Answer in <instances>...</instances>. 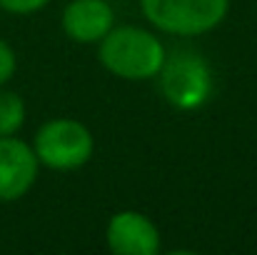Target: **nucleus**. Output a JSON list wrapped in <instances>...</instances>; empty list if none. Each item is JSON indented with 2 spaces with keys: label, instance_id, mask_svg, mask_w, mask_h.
<instances>
[{
  "label": "nucleus",
  "instance_id": "nucleus-1",
  "mask_svg": "<svg viewBox=\"0 0 257 255\" xmlns=\"http://www.w3.org/2000/svg\"><path fill=\"white\" fill-rule=\"evenodd\" d=\"M100 63L107 73L122 80H150L165 65V45L150 30L135 25L112 28L100 40Z\"/></svg>",
  "mask_w": 257,
  "mask_h": 255
},
{
  "label": "nucleus",
  "instance_id": "nucleus-2",
  "mask_svg": "<svg viewBox=\"0 0 257 255\" xmlns=\"http://www.w3.org/2000/svg\"><path fill=\"white\" fill-rule=\"evenodd\" d=\"M33 150L43 165L53 170H75L90 163L95 153L92 133L80 120L55 118L40 125Z\"/></svg>",
  "mask_w": 257,
  "mask_h": 255
},
{
  "label": "nucleus",
  "instance_id": "nucleus-3",
  "mask_svg": "<svg viewBox=\"0 0 257 255\" xmlns=\"http://www.w3.org/2000/svg\"><path fill=\"white\" fill-rule=\"evenodd\" d=\"M145 18L170 35H202L217 28L230 0H140Z\"/></svg>",
  "mask_w": 257,
  "mask_h": 255
},
{
  "label": "nucleus",
  "instance_id": "nucleus-4",
  "mask_svg": "<svg viewBox=\"0 0 257 255\" xmlns=\"http://www.w3.org/2000/svg\"><path fill=\"white\" fill-rule=\"evenodd\" d=\"M160 90L177 110H197L212 95V70L195 53H175L160 70Z\"/></svg>",
  "mask_w": 257,
  "mask_h": 255
},
{
  "label": "nucleus",
  "instance_id": "nucleus-5",
  "mask_svg": "<svg viewBox=\"0 0 257 255\" xmlns=\"http://www.w3.org/2000/svg\"><path fill=\"white\" fill-rule=\"evenodd\" d=\"M40 160L33 145L15 135L0 138V203H15L30 193L38 180Z\"/></svg>",
  "mask_w": 257,
  "mask_h": 255
},
{
  "label": "nucleus",
  "instance_id": "nucleus-6",
  "mask_svg": "<svg viewBox=\"0 0 257 255\" xmlns=\"http://www.w3.org/2000/svg\"><path fill=\"white\" fill-rule=\"evenodd\" d=\"M105 240L107 248L117 255H155L160 250L158 225L138 210L115 213L107 223Z\"/></svg>",
  "mask_w": 257,
  "mask_h": 255
},
{
  "label": "nucleus",
  "instance_id": "nucleus-7",
  "mask_svg": "<svg viewBox=\"0 0 257 255\" xmlns=\"http://www.w3.org/2000/svg\"><path fill=\"white\" fill-rule=\"evenodd\" d=\"M112 28L115 10L107 0H70L63 10V30L75 43H100Z\"/></svg>",
  "mask_w": 257,
  "mask_h": 255
},
{
  "label": "nucleus",
  "instance_id": "nucleus-8",
  "mask_svg": "<svg viewBox=\"0 0 257 255\" xmlns=\"http://www.w3.org/2000/svg\"><path fill=\"white\" fill-rule=\"evenodd\" d=\"M25 125V103L18 93L0 88V138L15 135Z\"/></svg>",
  "mask_w": 257,
  "mask_h": 255
},
{
  "label": "nucleus",
  "instance_id": "nucleus-9",
  "mask_svg": "<svg viewBox=\"0 0 257 255\" xmlns=\"http://www.w3.org/2000/svg\"><path fill=\"white\" fill-rule=\"evenodd\" d=\"M15 68H18V60H15V50L0 38V88L8 83L13 75H15Z\"/></svg>",
  "mask_w": 257,
  "mask_h": 255
},
{
  "label": "nucleus",
  "instance_id": "nucleus-10",
  "mask_svg": "<svg viewBox=\"0 0 257 255\" xmlns=\"http://www.w3.org/2000/svg\"><path fill=\"white\" fill-rule=\"evenodd\" d=\"M48 3L50 0H0V8L13 15H30V13L43 10Z\"/></svg>",
  "mask_w": 257,
  "mask_h": 255
}]
</instances>
